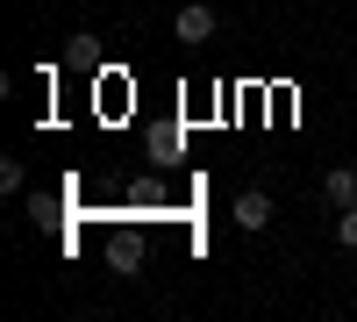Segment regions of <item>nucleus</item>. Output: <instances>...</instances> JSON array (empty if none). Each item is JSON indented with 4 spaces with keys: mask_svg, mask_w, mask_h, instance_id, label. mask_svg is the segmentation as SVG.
<instances>
[{
    "mask_svg": "<svg viewBox=\"0 0 357 322\" xmlns=\"http://www.w3.org/2000/svg\"><path fill=\"white\" fill-rule=\"evenodd\" d=\"M229 215H236V229H250V237H257V229H272V193H264V186H243Z\"/></svg>",
    "mask_w": 357,
    "mask_h": 322,
    "instance_id": "nucleus-1",
    "label": "nucleus"
},
{
    "mask_svg": "<svg viewBox=\"0 0 357 322\" xmlns=\"http://www.w3.org/2000/svg\"><path fill=\"white\" fill-rule=\"evenodd\" d=\"M107 265L122 272V279H136V272H143V237H136V229H122V237H107Z\"/></svg>",
    "mask_w": 357,
    "mask_h": 322,
    "instance_id": "nucleus-2",
    "label": "nucleus"
},
{
    "mask_svg": "<svg viewBox=\"0 0 357 322\" xmlns=\"http://www.w3.org/2000/svg\"><path fill=\"white\" fill-rule=\"evenodd\" d=\"M357 200V172L350 165H329V180H321V208H350Z\"/></svg>",
    "mask_w": 357,
    "mask_h": 322,
    "instance_id": "nucleus-3",
    "label": "nucleus"
},
{
    "mask_svg": "<svg viewBox=\"0 0 357 322\" xmlns=\"http://www.w3.org/2000/svg\"><path fill=\"white\" fill-rule=\"evenodd\" d=\"M207 36H215V8H200V0L178 8V43H207Z\"/></svg>",
    "mask_w": 357,
    "mask_h": 322,
    "instance_id": "nucleus-4",
    "label": "nucleus"
},
{
    "mask_svg": "<svg viewBox=\"0 0 357 322\" xmlns=\"http://www.w3.org/2000/svg\"><path fill=\"white\" fill-rule=\"evenodd\" d=\"M336 244L357 251V200H350V208H336Z\"/></svg>",
    "mask_w": 357,
    "mask_h": 322,
    "instance_id": "nucleus-5",
    "label": "nucleus"
},
{
    "mask_svg": "<svg viewBox=\"0 0 357 322\" xmlns=\"http://www.w3.org/2000/svg\"><path fill=\"white\" fill-rule=\"evenodd\" d=\"M29 186V172H22V158H0V193H22Z\"/></svg>",
    "mask_w": 357,
    "mask_h": 322,
    "instance_id": "nucleus-6",
    "label": "nucleus"
}]
</instances>
